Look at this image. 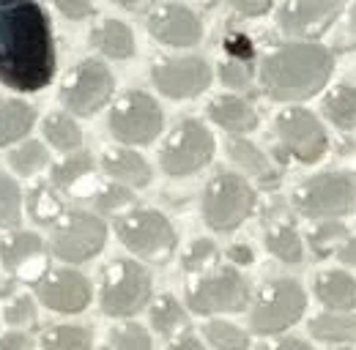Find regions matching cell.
Here are the masks:
<instances>
[{"label": "cell", "mask_w": 356, "mask_h": 350, "mask_svg": "<svg viewBox=\"0 0 356 350\" xmlns=\"http://www.w3.org/2000/svg\"><path fill=\"white\" fill-rule=\"evenodd\" d=\"M165 124L162 107L143 90H127L110 110V131L124 145H148Z\"/></svg>", "instance_id": "10"}, {"label": "cell", "mask_w": 356, "mask_h": 350, "mask_svg": "<svg viewBox=\"0 0 356 350\" xmlns=\"http://www.w3.org/2000/svg\"><path fill=\"white\" fill-rule=\"evenodd\" d=\"M107 224L88 211H66L52 224L49 249L63 262H86L104 249Z\"/></svg>", "instance_id": "8"}, {"label": "cell", "mask_w": 356, "mask_h": 350, "mask_svg": "<svg viewBox=\"0 0 356 350\" xmlns=\"http://www.w3.org/2000/svg\"><path fill=\"white\" fill-rule=\"evenodd\" d=\"M93 170V159H90L88 151H77L72 156H66L60 165L52 167V175H49V183L58 189V192H72L86 175H90Z\"/></svg>", "instance_id": "30"}, {"label": "cell", "mask_w": 356, "mask_h": 350, "mask_svg": "<svg viewBox=\"0 0 356 350\" xmlns=\"http://www.w3.org/2000/svg\"><path fill=\"white\" fill-rule=\"evenodd\" d=\"M323 115L337 126V129L351 131L356 129V88L337 85L332 88L323 99Z\"/></svg>", "instance_id": "27"}, {"label": "cell", "mask_w": 356, "mask_h": 350, "mask_svg": "<svg viewBox=\"0 0 356 350\" xmlns=\"http://www.w3.org/2000/svg\"><path fill=\"white\" fill-rule=\"evenodd\" d=\"M93 203H96V208H99L102 214H118V211L129 208L132 192H129V186H124V183H110V186H104V189L96 192Z\"/></svg>", "instance_id": "39"}, {"label": "cell", "mask_w": 356, "mask_h": 350, "mask_svg": "<svg viewBox=\"0 0 356 350\" xmlns=\"http://www.w3.org/2000/svg\"><path fill=\"white\" fill-rule=\"evenodd\" d=\"M99 350H113V348H99Z\"/></svg>", "instance_id": "52"}, {"label": "cell", "mask_w": 356, "mask_h": 350, "mask_svg": "<svg viewBox=\"0 0 356 350\" xmlns=\"http://www.w3.org/2000/svg\"><path fill=\"white\" fill-rule=\"evenodd\" d=\"M340 11H343L340 0H285L277 14V25L288 36L310 42L323 36L337 22Z\"/></svg>", "instance_id": "14"}, {"label": "cell", "mask_w": 356, "mask_h": 350, "mask_svg": "<svg viewBox=\"0 0 356 350\" xmlns=\"http://www.w3.org/2000/svg\"><path fill=\"white\" fill-rule=\"evenodd\" d=\"M8 165L17 175H36L42 167L49 165V153H47L42 142L28 140V142H22L19 148H14L8 153Z\"/></svg>", "instance_id": "35"}, {"label": "cell", "mask_w": 356, "mask_h": 350, "mask_svg": "<svg viewBox=\"0 0 356 350\" xmlns=\"http://www.w3.org/2000/svg\"><path fill=\"white\" fill-rule=\"evenodd\" d=\"M337 49L340 52H348V49H356V3L348 11V22L343 28V33L337 36Z\"/></svg>", "instance_id": "44"}, {"label": "cell", "mask_w": 356, "mask_h": 350, "mask_svg": "<svg viewBox=\"0 0 356 350\" xmlns=\"http://www.w3.org/2000/svg\"><path fill=\"white\" fill-rule=\"evenodd\" d=\"M55 6L69 19H86V17L93 14V3L90 0H55Z\"/></svg>", "instance_id": "43"}, {"label": "cell", "mask_w": 356, "mask_h": 350, "mask_svg": "<svg viewBox=\"0 0 356 350\" xmlns=\"http://www.w3.org/2000/svg\"><path fill=\"white\" fill-rule=\"evenodd\" d=\"M227 151H230V159H233L241 170H247V173L255 175V178L261 181V186H266V189H274V186H277V181H280L277 167L268 162L266 153H261L250 140H244V137H230Z\"/></svg>", "instance_id": "22"}, {"label": "cell", "mask_w": 356, "mask_h": 350, "mask_svg": "<svg viewBox=\"0 0 356 350\" xmlns=\"http://www.w3.org/2000/svg\"><path fill=\"white\" fill-rule=\"evenodd\" d=\"M337 258L346 262V265H356V238H348V241L340 247Z\"/></svg>", "instance_id": "50"}, {"label": "cell", "mask_w": 356, "mask_h": 350, "mask_svg": "<svg viewBox=\"0 0 356 350\" xmlns=\"http://www.w3.org/2000/svg\"><path fill=\"white\" fill-rule=\"evenodd\" d=\"M255 211L252 186L236 173L214 175L203 192V219L211 230L230 233Z\"/></svg>", "instance_id": "6"}, {"label": "cell", "mask_w": 356, "mask_h": 350, "mask_svg": "<svg viewBox=\"0 0 356 350\" xmlns=\"http://www.w3.org/2000/svg\"><path fill=\"white\" fill-rule=\"evenodd\" d=\"M214 156V137L197 118H184L162 145V170L184 178L206 167Z\"/></svg>", "instance_id": "11"}, {"label": "cell", "mask_w": 356, "mask_h": 350, "mask_svg": "<svg viewBox=\"0 0 356 350\" xmlns=\"http://www.w3.org/2000/svg\"><path fill=\"white\" fill-rule=\"evenodd\" d=\"M343 350H351V348H343Z\"/></svg>", "instance_id": "53"}, {"label": "cell", "mask_w": 356, "mask_h": 350, "mask_svg": "<svg viewBox=\"0 0 356 350\" xmlns=\"http://www.w3.org/2000/svg\"><path fill=\"white\" fill-rule=\"evenodd\" d=\"M203 337L211 348L217 350H247L250 348V337L247 331H241L238 326L227 323V320H211L203 326Z\"/></svg>", "instance_id": "34"}, {"label": "cell", "mask_w": 356, "mask_h": 350, "mask_svg": "<svg viewBox=\"0 0 356 350\" xmlns=\"http://www.w3.org/2000/svg\"><path fill=\"white\" fill-rule=\"evenodd\" d=\"M154 85L170 99H192L211 85V66L203 58H162L154 66Z\"/></svg>", "instance_id": "16"}, {"label": "cell", "mask_w": 356, "mask_h": 350, "mask_svg": "<svg viewBox=\"0 0 356 350\" xmlns=\"http://www.w3.org/2000/svg\"><path fill=\"white\" fill-rule=\"evenodd\" d=\"M156 0H118V6L121 8H127V11H145L148 6H154Z\"/></svg>", "instance_id": "51"}, {"label": "cell", "mask_w": 356, "mask_h": 350, "mask_svg": "<svg viewBox=\"0 0 356 350\" xmlns=\"http://www.w3.org/2000/svg\"><path fill=\"white\" fill-rule=\"evenodd\" d=\"M315 296L332 312H354L356 279L346 271H323L315 279Z\"/></svg>", "instance_id": "19"}, {"label": "cell", "mask_w": 356, "mask_h": 350, "mask_svg": "<svg viewBox=\"0 0 356 350\" xmlns=\"http://www.w3.org/2000/svg\"><path fill=\"white\" fill-rule=\"evenodd\" d=\"M186 301L197 315L241 312L250 304V282L238 268H211L186 290Z\"/></svg>", "instance_id": "9"}, {"label": "cell", "mask_w": 356, "mask_h": 350, "mask_svg": "<svg viewBox=\"0 0 356 350\" xmlns=\"http://www.w3.org/2000/svg\"><path fill=\"white\" fill-rule=\"evenodd\" d=\"M293 206L307 219H337L356 208V183L346 173H321L293 192Z\"/></svg>", "instance_id": "7"}, {"label": "cell", "mask_w": 356, "mask_h": 350, "mask_svg": "<svg viewBox=\"0 0 356 350\" xmlns=\"http://www.w3.org/2000/svg\"><path fill=\"white\" fill-rule=\"evenodd\" d=\"M151 326L156 334H162L165 340H178L181 334H186L189 328V317L184 312V306L178 304L173 296H159L151 304Z\"/></svg>", "instance_id": "25"}, {"label": "cell", "mask_w": 356, "mask_h": 350, "mask_svg": "<svg viewBox=\"0 0 356 350\" xmlns=\"http://www.w3.org/2000/svg\"><path fill=\"white\" fill-rule=\"evenodd\" d=\"M266 249L277 258V260L288 262V265H296L305 258V249H302V238L296 233L293 224H274L266 233Z\"/></svg>", "instance_id": "29"}, {"label": "cell", "mask_w": 356, "mask_h": 350, "mask_svg": "<svg viewBox=\"0 0 356 350\" xmlns=\"http://www.w3.org/2000/svg\"><path fill=\"white\" fill-rule=\"evenodd\" d=\"M47 142L63 153H77L80 145H83V131L74 124V118H69L66 112H52L47 115L44 124H42Z\"/></svg>", "instance_id": "28"}, {"label": "cell", "mask_w": 356, "mask_h": 350, "mask_svg": "<svg viewBox=\"0 0 356 350\" xmlns=\"http://www.w3.org/2000/svg\"><path fill=\"white\" fill-rule=\"evenodd\" d=\"M90 328L86 326H52L42 337L44 350H90Z\"/></svg>", "instance_id": "32"}, {"label": "cell", "mask_w": 356, "mask_h": 350, "mask_svg": "<svg viewBox=\"0 0 356 350\" xmlns=\"http://www.w3.org/2000/svg\"><path fill=\"white\" fill-rule=\"evenodd\" d=\"M209 118L233 134H244V131H252L258 126L255 107L241 96H217L209 104Z\"/></svg>", "instance_id": "20"}, {"label": "cell", "mask_w": 356, "mask_h": 350, "mask_svg": "<svg viewBox=\"0 0 356 350\" xmlns=\"http://www.w3.org/2000/svg\"><path fill=\"white\" fill-rule=\"evenodd\" d=\"M115 233L129 252L156 265L170 260L178 244L173 224L154 208H134L121 214L115 219Z\"/></svg>", "instance_id": "3"}, {"label": "cell", "mask_w": 356, "mask_h": 350, "mask_svg": "<svg viewBox=\"0 0 356 350\" xmlns=\"http://www.w3.org/2000/svg\"><path fill=\"white\" fill-rule=\"evenodd\" d=\"M113 72L96 60L86 58L66 80V85L60 90V99L66 104V110H72L74 115H93L96 110H102L107 104V99L113 96Z\"/></svg>", "instance_id": "13"}, {"label": "cell", "mask_w": 356, "mask_h": 350, "mask_svg": "<svg viewBox=\"0 0 356 350\" xmlns=\"http://www.w3.org/2000/svg\"><path fill=\"white\" fill-rule=\"evenodd\" d=\"M217 258H220L217 244L209 241V238H197V241H192V247L184 255V268L189 274H203L217 262Z\"/></svg>", "instance_id": "38"}, {"label": "cell", "mask_w": 356, "mask_h": 350, "mask_svg": "<svg viewBox=\"0 0 356 350\" xmlns=\"http://www.w3.org/2000/svg\"><path fill=\"white\" fill-rule=\"evenodd\" d=\"M148 33L168 47H195L203 39V22L181 3H162L148 17Z\"/></svg>", "instance_id": "18"}, {"label": "cell", "mask_w": 356, "mask_h": 350, "mask_svg": "<svg viewBox=\"0 0 356 350\" xmlns=\"http://www.w3.org/2000/svg\"><path fill=\"white\" fill-rule=\"evenodd\" d=\"M310 334L321 342H356V315L351 312H326L312 317Z\"/></svg>", "instance_id": "26"}, {"label": "cell", "mask_w": 356, "mask_h": 350, "mask_svg": "<svg viewBox=\"0 0 356 350\" xmlns=\"http://www.w3.org/2000/svg\"><path fill=\"white\" fill-rule=\"evenodd\" d=\"M102 167H104L107 175H113L118 183L132 186V189H143V186L151 183L148 162L140 153L129 151V148H110L104 153V159H102Z\"/></svg>", "instance_id": "21"}, {"label": "cell", "mask_w": 356, "mask_h": 350, "mask_svg": "<svg viewBox=\"0 0 356 350\" xmlns=\"http://www.w3.org/2000/svg\"><path fill=\"white\" fill-rule=\"evenodd\" d=\"M90 282L74 268H49L36 285V299L60 315H77L90 304Z\"/></svg>", "instance_id": "17"}, {"label": "cell", "mask_w": 356, "mask_h": 350, "mask_svg": "<svg viewBox=\"0 0 356 350\" xmlns=\"http://www.w3.org/2000/svg\"><path fill=\"white\" fill-rule=\"evenodd\" d=\"M3 317H6V323H8L14 331H25V328L36 326V301H33L31 296L19 293V296H14V299L6 304Z\"/></svg>", "instance_id": "37"}, {"label": "cell", "mask_w": 356, "mask_h": 350, "mask_svg": "<svg viewBox=\"0 0 356 350\" xmlns=\"http://www.w3.org/2000/svg\"><path fill=\"white\" fill-rule=\"evenodd\" d=\"M55 77L49 17L36 0H0V83L36 93Z\"/></svg>", "instance_id": "1"}, {"label": "cell", "mask_w": 356, "mask_h": 350, "mask_svg": "<svg viewBox=\"0 0 356 350\" xmlns=\"http://www.w3.org/2000/svg\"><path fill=\"white\" fill-rule=\"evenodd\" d=\"M264 350H312L305 340H296V337H285V340H277V342H271L266 345Z\"/></svg>", "instance_id": "48"}, {"label": "cell", "mask_w": 356, "mask_h": 350, "mask_svg": "<svg viewBox=\"0 0 356 350\" xmlns=\"http://www.w3.org/2000/svg\"><path fill=\"white\" fill-rule=\"evenodd\" d=\"M225 49L233 55V60L250 63V60L255 58V47H252V42H250L244 33H230V36L225 39Z\"/></svg>", "instance_id": "42"}, {"label": "cell", "mask_w": 356, "mask_h": 350, "mask_svg": "<svg viewBox=\"0 0 356 350\" xmlns=\"http://www.w3.org/2000/svg\"><path fill=\"white\" fill-rule=\"evenodd\" d=\"M90 42L96 49H102L107 58H115V60L134 55V36L121 19H107L99 28H93Z\"/></svg>", "instance_id": "24"}, {"label": "cell", "mask_w": 356, "mask_h": 350, "mask_svg": "<svg viewBox=\"0 0 356 350\" xmlns=\"http://www.w3.org/2000/svg\"><path fill=\"white\" fill-rule=\"evenodd\" d=\"M28 211H31V219L36 222V224H55L58 219L63 217L66 211H63V203H60V197H58V189L49 183H42V186H33V192H31V197H28Z\"/></svg>", "instance_id": "31"}, {"label": "cell", "mask_w": 356, "mask_h": 350, "mask_svg": "<svg viewBox=\"0 0 356 350\" xmlns=\"http://www.w3.org/2000/svg\"><path fill=\"white\" fill-rule=\"evenodd\" d=\"M230 3L244 17H261V14H266L268 8H271L274 0H230Z\"/></svg>", "instance_id": "46"}, {"label": "cell", "mask_w": 356, "mask_h": 350, "mask_svg": "<svg viewBox=\"0 0 356 350\" xmlns=\"http://www.w3.org/2000/svg\"><path fill=\"white\" fill-rule=\"evenodd\" d=\"M151 274L143 262L118 258L102 271L99 301L110 317H132L151 301Z\"/></svg>", "instance_id": "4"}, {"label": "cell", "mask_w": 356, "mask_h": 350, "mask_svg": "<svg viewBox=\"0 0 356 350\" xmlns=\"http://www.w3.org/2000/svg\"><path fill=\"white\" fill-rule=\"evenodd\" d=\"M168 350H206V345H203L195 334L186 331V334H181L178 340H173V342L168 345Z\"/></svg>", "instance_id": "47"}, {"label": "cell", "mask_w": 356, "mask_h": 350, "mask_svg": "<svg viewBox=\"0 0 356 350\" xmlns=\"http://www.w3.org/2000/svg\"><path fill=\"white\" fill-rule=\"evenodd\" d=\"M274 134L285 153H291L302 165H315L323 159L329 148V137L323 124L305 107L282 110L274 121Z\"/></svg>", "instance_id": "12"}, {"label": "cell", "mask_w": 356, "mask_h": 350, "mask_svg": "<svg viewBox=\"0 0 356 350\" xmlns=\"http://www.w3.org/2000/svg\"><path fill=\"white\" fill-rule=\"evenodd\" d=\"M348 241V227L337 219L321 222L310 233V247L315 252V258H329L334 252H340V247Z\"/></svg>", "instance_id": "33"}, {"label": "cell", "mask_w": 356, "mask_h": 350, "mask_svg": "<svg viewBox=\"0 0 356 350\" xmlns=\"http://www.w3.org/2000/svg\"><path fill=\"white\" fill-rule=\"evenodd\" d=\"M334 72V55L310 42L282 44L261 60V85L274 101H307L318 96Z\"/></svg>", "instance_id": "2"}, {"label": "cell", "mask_w": 356, "mask_h": 350, "mask_svg": "<svg viewBox=\"0 0 356 350\" xmlns=\"http://www.w3.org/2000/svg\"><path fill=\"white\" fill-rule=\"evenodd\" d=\"M113 348L115 350H151V334L137 326V323H124L113 328Z\"/></svg>", "instance_id": "40"}, {"label": "cell", "mask_w": 356, "mask_h": 350, "mask_svg": "<svg viewBox=\"0 0 356 350\" xmlns=\"http://www.w3.org/2000/svg\"><path fill=\"white\" fill-rule=\"evenodd\" d=\"M0 260L6 271L28 285H39L47 276V244L42 235L28 230H14L0 241Z\"/></svg>", "instance_id": "15"}, {"label": "cell", "mask_w": 356, "mask_h": 350, "mask_svg": "<svg viewBox=\"0 0 356 350\" xmlns=\"http://www.w3.org/2000/svg\"><path fill=\"white\" fill-rule=\"evenodd\" d=\"M227 258L236 262V265H250V262L255 260V258H252V249H250V247H244V244H236V247H230Z\"/></svg>", "instance_id": "49"}, {"label": "cell", "mask_w": 356, "mask_h": 350, "mask_svg": "<svg viewBox=\"0 0 356 350\" xmlns=\"http://www.w3.org/2000/svg\"><path fill=\"white\" fill-rule=\"evenodd\" d=\"M220 80L227 88H247L252 80V66L244 63V60H225L222 69H220Z\"/></svg>", "instance_id": "41"}, {"label": "cell", "mask_w": 356, "mask_h": 350, "mask_svg": "<svg viewBox=\"0 0 356 350\" xmlns=\"http://www.w3.org/2000/svg\"><path fill=\"white\" fill-rule=\"evenodd\" d=\"M0 350H33V340L25 331H8L0 337Z\"/></svg>", "instance_id": "45"}, {"label": "cell", "mask_w": 356, "mask_h": 350, "mask_svg": "<svg viewBox=\"0 0 356 350\" xmlns=\"http://www.w3.org/2000/svg\"><path fill=\"white\" fill-rule=\"evenodd\" d=\"M305 309H307V296L296 279H271L255 296V304L250 312L252 331L261 337L282 334L302 320Z\"/></svg>", "instance_id": "5"}, {"label": "cell", "mask_w": 356, "mask_h": 350, "mask_svg": "<svg viewBox=\"0 0 356 350\" xmlns=\"http://www.w3.org/2000/svg\"><path fill=\"white\" fill-rule=\"evenodd\" d=\"M36 110L19 99H0V145H11L33 129Z\"/></svg>", "instance_id": "23"}, {"label": "cell", "mask_w": 356, "mask_h": 350, "mask_svg": "<svg viewBox=\"0 0 356 350\" xmlns=\"http://www.w3.org/2000/svg\"><path fill=\"white\" fill-rule=\"evenodd\" d=\"M22 219V192L11 175L0 173V227H17Z\"/></svg>", "instance_id": "36"}]
</instances>
